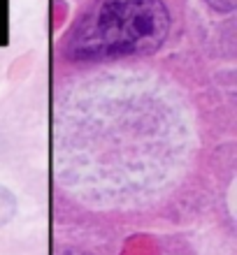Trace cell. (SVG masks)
<instances>
[{
	"mask_svg": "<svg viewBox=\"0 0 237 255\" xmlns=\"http://www.w3.org/2000/svg\"><path fill=\"white\" fill-rule=\"evenodd\" d=\"M168 33L163 0H102L68 37V54L77 61L147 56L163 47Z\"/></svg>",
	"mask_w": 237,
	"mask_h": 255,
	"instance_id": "obj_1",
	"label": "cell"
},
{
	"mask_svg": "<svg viewBox=\"0 0 237 255\" xmlns=\"http://www.w3.org/2000/svg\"><path fill=\"white\" fill-rule=\"evenodd\" d=\"M9 44V0H0V47Z\"/></svg>",
	"mask_w": 237,
	"mask_h": 255,
	"instance_id": "obj_2",
	"label": "cell"
},
{
	"mask_svg": "<svg viewBox=\"0 0 237 255\" xmlns=\"http://www.w3.org/2000/svg\"><path fill=\"white\" fill-rule=\"evenodd\" d=\"M212 9H217V12H233L237 5V0H205Z\"/></svg>",
	"mask_w": 237,
	"mask_h": 255,
	"instance_id": "obj_3",
	"label": "cell"
}]
</instances>
